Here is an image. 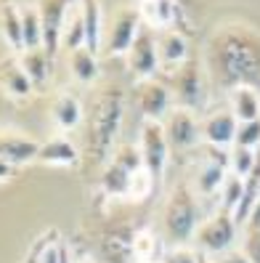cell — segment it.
Instances as JSON below:
<instances>
[{
	"instance_id": "1",
	"label": "cell",
	"mask_w": 260,
	"mask_h": 263,
	"mask_svg": "<svg viewBox=\"0 0 260 263\" xmlns=\"http://www.w3.org/2000/svg\"><path fill=\"white\" fill-rule=\"evenodd\" d=\"M122 125V90L117 85H106L90 112V130H88V160L104 165L112 160L117 144V133Z\"/></svg>"
},
{
	"instance_id": "2",
	"label": "cell",
	"mask_w": 260,
	"mask_h": 263,
	"mask_svg": "<svg viewBox=\"0 0 260 263\" xmlns=\"http://www.w3.org/2000/svg\"><path fill=\"white\" fill-rule=\"evenodd\" d=\"M199 205H196V194L181 183L173 189V194L167 197V205L162 210V239L167 245H186L194 239L196 229H199Z\"/></svg>"
},
{
	"instance_id": "3",
	"label": "cell",
	"mask_w": 260,
	"mask_h": 263,
	"mask_svg": "<svg viewBox=\"0 0 260 263\" xmlns=\"http://www.w3.org/2000/svg\"><path fill=\"white\" fill-rule=\"evenodd\" d=\"M236 239H239V223L226 210H215L210 218H202L199 229L194 234V242L199 245V250L205 255H223L228 250H234Z\"/></svg>"
},
{
	"instance_id": "4",
	"label": "cell",
	"mask_w": 260,
	"mask_h": 263,
	"mask_svg": "<svg viewBox=\"0 0 260 263\" xmlns=\"http://www.w3.org/2000/svg\"><path fill=\"white\" fill-rule=\"evenodd\" d=\"M138 136H141L138 138V152H141L144 167H146V173L151 176V181L159 183L162 176H165V167H167V154H170L165 125L159 120H144Z\"/></svg>"
},
{
	"instance_id": "5",
	"label": "cell",
	"mask_w": 260,
	"mask_h": 263,
	"mask_svg": "<svg viewBox=\"0 0 260 263\" xmlns=\"http://www.w3.org/2000/svg\"><path fill=\"white\" fill-rule=\"evenodd\" d=\"M173 96L181 109H189L194 115L205 109L207 88H205V77H202L196 61H183L173 72Z\"/></svg>"
},
{
	"instance_id": "6",
	"label": "cell",
	"mask_w": 260,
	"mask_h": 263,
	"mask_svg": "<svg viewBox=\"0 0 260 263\" xmlns=\"http://www.w3.org/2000/svg\"><path fill=\"white\" fill-rule=\"evenodd\" d=\"M165 136L173 152H189L202 144V120L189 109H170L165 120Z\"/></svg>"
},
{
	"instance_id": "7",
	"label": "cell",
	"mask_w": 260,
	"mask_h": 263,
	"mask_svg": "<svg viewBox=\"0 0 260 263\" xmlns=\"http://www.w3.org/2000/svg\"><path fill=\"white\" fill-rule=\"evenodd\" d=\"M128 56V69L133 72V77L138 80H149L154 77L157 67H159V51H157V32L149 24H141L138 35H135Z\"/></svg>"
},
{
	"instance_id": "8",
	"label": "cell",
	"mask_w": 260,
	"mask_h": 263,
	"mask_svg": "<svg viewBox=\"0 0 260 263\" xmlns=\"http://www.w3.org/2000/svg\"><path fill=\"white\" fill-rule=\"evenodd\" d=\"M226 176H228V152L205 144V160H199L194 173V192L199 197L215 194L221 192Z\"/></svg>"
},
{
	"instance_id": "9",
	"label": "cell",
	"mask_w": 260,
	"mask_h": 263,
	"mask_svg": "<svg viewBox=\"0 0 260 263\" xmlns=\"http://www.w3.org/2000/svg\"><path fill=\"white\" fill-rule=\"evenodd\" d=\"M69 6H72V0H40V6H37L40 27H43V51L51 59L61 45V32H64Z\"/></svg>"
},
{
	"instance_id": "10",
	"label": "cell",
	"mask_w": 260,
	"mask_h": 263,
	"mask_svg": "<svg viewBox=\"0 0 260 263\" xmlns=\"http://www.w3.org/2000/svg\"><path fill=\"white\" fill-rule=\"evenodd\" d=\"M135 101H138V112L144 120H159L170 115V101H173V90L165 83L149 77V80H138L135 88Z\"/></svg>"
},
{
	"instance_id": "11",
	"label": "cell",
	"mask_w": 260,
	"mask_h": 263,
	"mask_svg": "<svg viewBox=\"0 0 260 263\" xmlns=\"http://www.w3.org/2000/svg\"><path fill=\"white\" fill-rule=\"evenodd\" d=\"M138 29H141V13L135 8H122L114 16L109 32H106V53L109 56L128 53Z\"/></svg>"
},
{
	"instance_id": "12",
	"label": "cell",
	"mask_w": 260,
	"mask_h": 263,
	"mask_svg": "<svg viewBox=\"0 0 260 263\" xmlns=\"http://www.w3.org/2000/svg\"><path fill=\"white\" fill-rule=\"evenodd\" d=\"M236 128H239V120L231 115V109L210 112V115L202 120V141H205L207 146L228 149V146H234Z\"/></svg>"
},
{
	"instance_id": "13",
	"label": "cell",
	"mask_w": 260,
	"mask_h": 263,
	"mask_svg": "<svg viewBox=\"0 0 260 263\" xmlns=\"http://www.w3.org/2000/svg\"><path fill=\"white\" fill-rule=\"evenodd\" d=\"M37 152L40 144L35 138H27L22 133H0V157L11 165H27V162H37Z\"/></svg>"
},
{
	"instance_id": "14",
	"label": "cell",
	"mask_w": 260,
	"mask_h": 263,
	"mask_svg": "<svg viewBox=\"0 0 260 263\" xmlns=\"http://www.w3.org/2000/svg\"><path fill=\"white\" fill-rule=\"evenodd\" d=\"M231 115L239 120V122H252V120H260V93L252 88V85H234L231 88Z\"/></svg>"
},
{
	"instance_id": "15",
	"label": "cell",
	"mask_w": 260,
	"mask_h": 263,
	"mask_svg": "<svg viewBox=\"0 0 260 263\" xmlns=\"http://www.w3.org/2000/svg\"><path fill=\"white\" fill-rule=\"evenodd\" d=\"M157 51H159V61L167 67H181L189 56V45H186V37L175 29H162L157 32Z\"/></svg>"
},
{
	"instance_id": "16",
	"label": "cell",
	"mask_w": 260,
	"mask_h": 263,
	"mask_svg": "<svg viewBox=\"0 0 260 263\" xmlns=\"http://www.w3.org/2000/svg\"><path fill=\"white\" fill-rule=\"evenodd\" d=\"M0 88L6 90L11 99H27L32 93V80L24 74V69L19 67V61H0Z\"/></svg>"
},
{
	"instance_id": "17",
	"label": "cell",
	"mask_w": 260,
	"mask_h": 263,
	"mask_svg": "<svg viewBox=\"0 0 260 263\" xmlns=\"http://www.w3.org/2000/svg\"><path fill=\"white\" fill-rule=\"evenodd\" d=\"M37 162H43V165H58V167H72V165H77V149H74L67 138H51V141L40 144Z\"/></svg>"
},
{
	"instance_id": "18",
	"label": "cell",
	"mask_w": 260,
	"mask_h": 263,
	"mask_svg": "<svg viewBox=\"0 0 260 263\" xmlns=\"http://www.w3.org/2000/svg\"><path fill=\"white\" fill-rule=\"evenodd\" d=\"M0 32H3L6 43L16 53L24 51V32H22V8L6 3L0 8Z\"/></svg>"
},
{
	"instance_id": "19",
	"label": "cell",
	"mask_w": 260,
	"mask_h": 263,
	"mask_svg": "<svg viewBox=\"0 0 260 263\" xmlns=\"http://www.w3.org/2000/svg\"><path fill=\"white\" fill-rule=\"evenodd\" d=\"M138 13H141V19H146V24L151 29L154 27L167 29L170 22L175 19L178 8H175V0H141Z\"/></svg>"
},
{
	"instance_id": "20",
	"label": "cell",
	"mask_w": 260,
	"mask_h": 263,
	"mask_svg": "<svg viewBox=\"0 0 260 263\" xmlns=\"http://www.w3.org/2000/svg\"><path fill=\"white\" fill-rule=\"evenodd\" d=\"M80 13H83V24H85V48L96 53L101 45V35H104L98 0H80Z\"/></svg>"
},
{
	"instance_id": "21",
	"label": "cell",
	"mask_w": 260,
	"mask_h": 263,
	"mask_svg": "<svg viewBox=\"0 0 260 263\" xmlns=\"http://www.w3.org/2000/svg\"><path fill=\"white\" fill-rule=\"evenodd\" d=\"M130 178H133V173L125 165H119L117 160H109L101 173V186L112 197H125L130 192Z\"/></svg>"
},
{
	"instance_id": "22",
	"label": "cell",
	"mask_w": 260,
	"mask_h": 263,
	"mask_svg": "<svg viewBox=\"0 0 260 263\" xmlns=\"http://www.w3.org/2000/svg\"><path fill=\"white\" fill-rule=\"evenodd\" d=\"M48 64H51V56L45 53L43 48L19 53V67L24 69V74L29 77V80H32L35 88L45 85V80H48Z\"/></svg>"
},
{
	"instance_id": "23",
	"label": "cell",
	"mask_w": 260,
	"mask_h": 263,
	"mask_svg": "<svg viewBox=\"0 0 260 263\" xmlns=\"http://www.w3.org/2000/svg\"><path fill=\"white\" fill-rule=\"evenodd\" d=\"M53 120L61 130H74L83 122V106L80 101L69 96V93H61L53 101Z\"/></svg>"
},
{
	"instance_id": "24",
	"label": "cell",
	"mask_w": 260,
	"mask_h": 263,
	"mask_svg": "<svg viewBox=\"0 0 260 263\" xmlns=\"http://www.w3.org/2000/svg\"><path fill=\"white\" fill-rule=\"evenodd\" d=\"M69 69H72V74H74V80H80V83H85V85H90V83L98 80V61H96V53L88 51L85 45L69 53Z\"/></svg>"
},
{
	"instance_id": "25",
	"label": "cell",
	"mask_w": 260,
	"mask_h": 263,
	"mask_svg": "<svg viewBox=\"0 0 260 263\" xmlns=\"http://www.w3.org/2000/svg\"><path fill=\"white\" fill-rule=\"evenodd\" d=\"M22 32H24V51L43 48V27H40V13L37 8H22Z\"/></svg>"
},
{
	"instance_id": "26",
	"label": "cell",
	"mask_w": 260,
	"mask_h": 263,
	"mask_svg": "<svg viewBox=\"0 0 260 263\" xmlns=\"http://www.w3.org/2000/svg\"><path fill=\"white\" fill-rule=\"evenodd\" d=\"M257 162H260V157L255 154V149L231 146V152H228V173H234L239 178H247L257 167Z\"/></svg>"
},
{
	"instance_id": "27",
	"label": "cell",
	"mask_w": 260,
	"mask_h": 263,
	"mask_svg": "<svg viewBox=\"0 0 260 263\" xmlns=\"http://www.w3.org/2000/svg\"><path fill=\"white\" fill-rule=\"evenodd\" d=\"M61 45L72 53L85 45V24H83V13L77 11L74 16L67 13V22H64V32H61Z\"/></svg>"
},
{
	"instance_id": "28",
	"label": "cell",
	"mask_w": 260,
	"mask_h": 263,
	"mask_svg": "<svg viewBox=\"0 0 260 263\" xmlns=\"http://www.w3.org/2000/svg\"><path fill=\"white\" fill-rule=\"evenodd\" d=\"M242 192H244V178L234 176V173H228L226 181H223V186H221V208L218 210H226V213H231L236 210V205L242 202Z\"/></svg>"
},
{
	"instance_id": "29",
	"label": "cell",
	"mask_w": 260,
	"mask_h": 263,
	"mask_svg": "<svg viewBox=\"0 0 260 263\" xmlns=\"http://www.w3.org/2000/svg\"><path fill=\"white\" fill-rule=\"evenodd\" d=\"M234 146H242V149H257V146H260V120L239 122Z\"/></svg>"
},
{
	"instance_id": "30",
	"label": "cell",
	"mask_w": 260,
	"mask_h": 263,
	"mask_svg": "<svg viewBox=\"0 0 260 263\" xmlns=\"http://www.w3.org/2000/svg\"><path fill=\"white\" fill-rule=\"evenodd\" d=\"M199 260H202L199 250L186 247V245H175V247H167V250L162 253L159 263H199Z\"/></svg>"
},
{
	"instance_id": "31",
	"label": "cell",
	"mask_w": 260,
	"mask_h": 263,
	"mask_svg": "<svg viewBox=\"0 0 260 263\" xmlns=\"http://www.w3.org/2000/svg\"><path fill=\"white\" fill-rule=\"evenodd\" d=\"M154 186H157V183L151 181V176L146 173V167H141L138 173H133V178H130V192H128V194L135 197V199H146Z\"/></svg>"
},
{
	"instance_id": "32",
	"label": "cell",
	"mask_w": 260,
	"mask_h": 263,
	"mask_svg": "<svg viewBox=\"0 0 260 263\" xmlns=\"http://www.w3.org/2000/svg\"><path fill=\"white\" fill-rule=\"evenodd\" d=\"M56 239H58V231H45L43 237H37V239H35V245H32V250H29V255H27V260H24V263H40L43 253L48 250V245H51V242H56Z\"/></svg>"
},
{
	"instance_id": "33",
	"label": "cell",
	"mask_w": 260,
	"mask_h": 263,
	"mask_svg": "<svg viewBox=\"0 0 260 263\" xmlns=\"http://www.w3.org/2000/svg\"><path fill=\"white\" fill-rule=\"evenodd\" d=\"M242 250H244V255H247L252 263H260V231L247 229L244 242H242Z\"/></svg>"
},
{
	"instance_id": "34",
	"label": "cell",
	"mask_w": 260,
	"mask_h": 263,
	"mask_svg": "<svg viewBox=\"0 0 260 263\" xmlns=\"http://www.w3.org/2000/svg\"><path fill=\"white\" fill-rule=\"evenodd\" d=\"M218 263H252L247 255H244V250H228V253H223V255H218Z\"/></svg>"
},
{
	"instance_id": "35",
	"label": "cell",
	"mask_w": 260,
	"mask_h": 263,
	"mask_svg": "<svg viewBox=\"0 0 260 263\" xmlns=\"http://www.w3.org/2000/svg\"><path fill=\"white\" fill-rule=\"evenodd\" d=\"M247 229H252V231H260V199H257V205L252 208V213H250V218H247V223H244Z\"/></svg>"
},
{
	"instance_id": "36",
	"label": "cell",
	"mask_w": 260,
	"mask_h": 263,
	"mask_svg": "<svg viewBox=\"0 0 260 263\" xmlns=\"http://www.w3.org/2000/svg\"><path fill=\"white\" fill-rule=\"evenodd\" d=\"M13 173H16V165H11V162H6L3 157H0V183L13 178Z\"/></svg>"
},
{
	"instance_id": "37",
	"label": "cell",
	"mask_w": 260,
	"mask_h": 263,
	"mask_svg": "<svg viewBox=\"0 0 260 263\" xmlns=\"http://www.w3.org/2000/svg\"><path fill=\"white\" fill-rule=\"evenodd\" d=\"M199 263H218V260H212L210 255H205V253H202V260H199Z\"/></svg>"
},
{
	"instance_id": "38",
	"label": "cell",
	"mask_w": 260,
	"mask_h": 263,
	"mask_svg": "<svg viewBox=\"0 0 260 263\" xmlns=\"http://www.w3.org/2000/svg\"><path fill=\"white\" fill-rule=\"evenodd\" d=\"M83 263H90V260H83Z\"/></svg>"
},
{
	"instance_id": "39",
	"label": "cell",
	"mask_w": 260,
	"mask_h": 263,
	"mask_svg": "<svg viewBox=\"0 0 260 263\" xmlns=\"http://www.w3.org/2000/svg\"><path fill=\"white\" fill-rule=\"evenodd\" d=\"M72 3H74V0H72Z\"/></svg>"
}]
</instances>
